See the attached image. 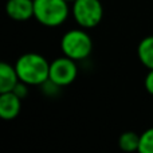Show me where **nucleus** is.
Listing matches in <instances>:
<instances>
[{"label":"nucleus","instance_id":"1","mask_svg":"<svg viewBox=\"0 0 153 153\" xmlns=\"http://www.w3.org/2000/svg\"><path fill=\"white\" fill-rule=\"evenodd\" d=\"M16 73L23 83L40 85L50 78V63L39 54L28 53L16 61Z\"/></svg>","mask_w":153,"mask_h":153},{"label":"nucleus","instance_id":"2","mask_svg":"<svg viewBox=\"0 0 153 153\" xmlns=\"http://www.w3.org/2000/svg\"><path fill=\"white\" fill-rule=\"evenodd\" d=\"M67 15L66 0H34V16L43 26H59L67 19Z\"/></svg>","mask_w":153,"mask_h":153},{"label":"nucleus","instance_id":"3","mask_svg":"<svg viewBox=\"0 0 153 153\" xmlns=\"http://www.w3.org/2000/svg\"><path fill=\"white\" fill-rule=\"evenodd\" d=\"M61 48L63 54L74 61H81L89 56L93 48L90 36L82 30H71L63 35L61 40Z\"/></svg>","mask_w":153,"mask_h":153},{"label":"nucleus","instance_id":"4","mask_svg":"<svg viewBox=\"0 0 153 153\" xmlns=\"http://www.w3.org/2000/svg\"><path fill=\"white\" fill-rule=\"evenodd\" d=\"M73 15L81 27L93 28L102 19L103 8L100 0H75Z\"/></svg>","mask_w":153,"mask_h":153},{"label":"nucleus","instance_id":"5","mask_svg":"<svg viewBox=\"0 0 153 153\" xmlns=\"http://www.w3.org/2000/svg\"><path fill=\"white\" fill-rule=\"evenodd\" d=\"M76 65L75 61L69 56L58 58L50 63V78L48 81L56 86H67L76 78Z\"/></svg>","mask_w":153,"mask_h":153},{"label":"nucleus","instance_id":"6","mask_svg":"<svg viewBox=\"0 0 153 153\" xmlns=\"http://www.w3.org/2000/svg\"><path fill=\"white\" fill-rule=\"evenodd\" d=\"M5 11L15 20H27L34 16V0H8Z\"/></svg>","mask_w":153,"mask_h":153},{"label":"nucleus","instance_id":"7","mask_svg":"<svg viewBox=\"0 0 153 153\" xmlns=\"http://www.w3.org/2000/svg\"><path fill=\"white\" fill-rule=\"evenodd\" d=\"M22 98L16 93L7 91L0 95V116L4 120H13L20 111Z\"/></svg>","mask_w":153,"mask_h":153},{"label":"nucleus","instance_id":"8","mask_svg":"<svg viewBox=\"0 0 153 153\" xmlns=\"http://www.w3.org/2000/svg\"><path fill=\"white\" fill-rule=\"evenodd\" d=\"M19 81L16 69L11 65L1 62L0 63V93L13 91Z\"/></svg>","mask_w":153,"mask_h":153},{"label":"nucleus","instance_id":"9","mask_svg":"<svg viewBox=\"0 0 153 153\" xmlns=\"http://www.w3.org/2000/svg\"><path fill=\"white\" fill-rule=\"evenodd\" d=\"M138 58L144 66L149 70L153 69V36H146L138 45Z\"/></svg>","mask_w":153,"mask_h":153},{"label":"nucleus","instance_id":"10","mask_svg":"<svg viewBox=\"0 0 153 153\" xmlns=\"http://www.w3.org/2000/svg\"><path fill=\"white\" fill-rule=\"evenodd\" d=\"M140 138H141V136H138L137 133H134V132H125L120 136L118 145H120V148L125 152L138 151Z\"/></svg>","mask_w":153,"mask_h":153},{"label":"nucleus","instance_id":"11","mask_svg":"<svg viewBox=\"0 0 153 153\" xmlns=\"http://www.w3.org/2000/svg\"><path fill=\"white\" fill-rule=\"evenodd\" d=\"M138 152H141V153H153V128L145 130V132L141 134Z\"/></svg>","mask_w":153,"mask_h":153},{"label":"nucleus","instance_id":"12","mask_svg":"<svg viewBox=\"0 0 153 153\" xmlns=\"http://www.w3.org/2000/svg\"><path fill=\"white\" fill-rule=\"evenodd\" d=\"M145 89L148 93L153 94V69L149 70L148 75H146V78H145Z\"/></svg>","mask_w":153,"mask_h":153},{"label":"nucleus","instance_id":"13","mask_svg":"<svg viewBox=\"0 0 153 153\" xmlns=\"http://www.w3.org/2000/svg\"><path fill=\"white\" fill-rule=\"evenodd\" d=\"M13 93H16V94H18L20 98H24V95L27 94L26 86H24V85L18 83V85H16V87H15V89H13Z\"/></svg>","mask_w":153,"mask_h":153},{"label":"nucleus","instance_id":"14","mask_svg":"<svg viewBox=\"0 0 153 153\" xmlns=\"http://www.w3.org/2000/svg\"><path fill=\"white\" fill-rule=\"evenodd\" d=\"M66 1H67V3H70V1H75V0H66Z\"/></svg>","mask_w":153,"mask_h":153}]
</instances>
